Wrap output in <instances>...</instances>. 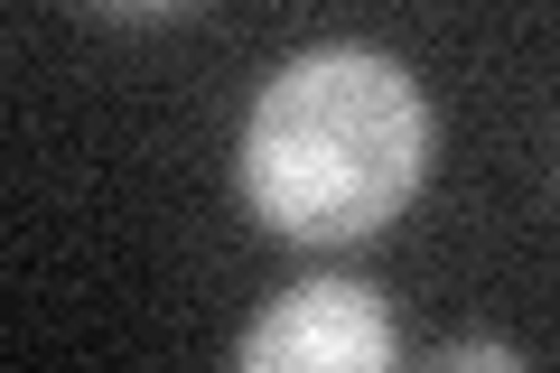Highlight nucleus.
Returning a JSON list of instances; mask_svg holds the SVG:
<instances>
[{
	"label": "nucleus",
	"instance_id": "f257e3e1",
	"mask_svg": "<svg viewBox=\"0 0 560 373\" xmlns=\"http://www.w3.org/2000/svg\"><path fill=\"white\" fill-rule=\"evenodd\" d=\"M430 177V94L383 47H300L243 113V206L290 243H364Z\"/></svg>",
	"mask_w": 560,
	"mask_h": 373
},
{
	"label": "nucleus",
	"instance_id": "f03ea898",
	"mask_svg": "<svg viewBox=\"0 0 560 373\" xmlns=\"http://www.w3.org/2000/svg\"><path fill=\"white\" fill-rule=\"evenodd\" d=\"M234 373H401V327L374 280H300L243 327Z\"/></svg>",
	"mask_w": 560,
	"mask_h": 373
},
{
	"label": "nucleus",
	"instance_id": "7ed1b4c3",
	"mask_svg": "<svg viewBox=\"0 0 560 373\" xmlns=\"http://www.w3.org/2000/svg\"><path fill=\"white\" fill-rule=\"evenodd\" d=\"M420 373H533V364H523V354L504 346V336H448V346L430 354Z\"/></svg>",
	"mask_w": 560,
	"mask_h": 373
}]
</instances>
